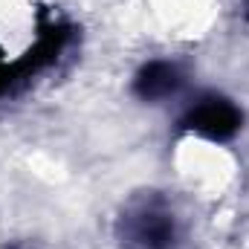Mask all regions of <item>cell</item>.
Wrapping results in <instances>:
<instances>
[{
    "instance_id": "6da1fadb",
    "label": "cell",
    "mask_w": 249,
    "mask_h": 249,
    "mask_svg": "<svg viewBox=\"0 0 249 249\" xmlns=\"http://www.w3.org/2000/svg\"><path fill=\"white\" fill-rule=\"evenodd\" d=\"M194 124H197L200 130H209L212 136H220L226 127L235 124V113H232L229 107H223V105H220V107H217V105H206V107L197 110Z\"/></svg>"
}]
</instances>
